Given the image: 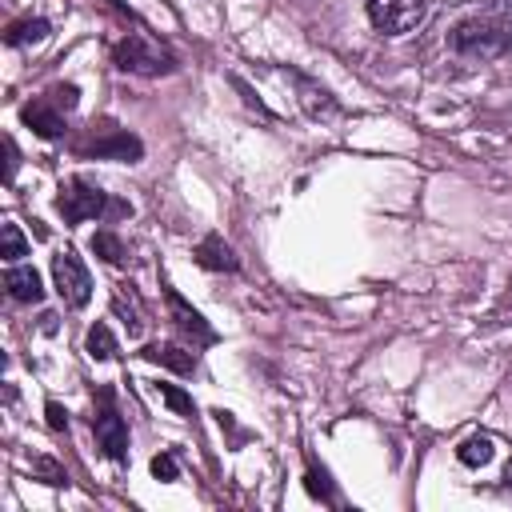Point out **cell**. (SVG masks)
Listing matches in <instances>:
<instances>
[{"label":"cell","instance_id":"cell-1","mask_svg":"<svg viewBox=\"0 0 512 512\" xmlns=\"http://www.w3.org/2000/svg\"><path fill=\"white\" fill-rule=\"evenodd\" d=\"M452 48L468 60H496L512 48V28L496 16H472L452 28Z\"/></svg>","mask_w":512,"mask_h":512},{"label":"cell","instance_id":"cell-2","mask_svg":"<svg viewBox=\"0 0 512 512\" xmlns=\"http://www.w3.org/2000/svg\"><path fill=\"white\" fill-rule=\"evenodd\" d=\"M112 60H116L120 72H140V76L172 72V56L164 48H156L148 36H124V40H116Z\"/></svg>","mask_w":512,"mask_h":512},{"label":"cell","instance_id":"cell-3","mask_svg":"<svg viewBox=\"0 0 512 512\" xmlns=\"http://www.w3.org/2000/svg\"><path fill=\"white\" fill-rule=\"evenodd\" d=\"M52 280H56V292H60V300L68 304V308H84L88 304V296H92V276H88V268L80 264V256L76 252H56L52 256Z\"/></svg>","mask_w":512,"mask_h":512},{"label":"cell","instance_id":"cell-4","mask_svg":"<svg viewBox=\"0 0 512 512\" xmlns=\"http://www.w3.org/2000/svg\"><path fill=\"white\" fill-rule=\"evenodd\" d=\"M96 396H100V408H96V416H92L96 444L104 448L108 460H124V456H128V428H124V420H120V412H116V404H112V388H100Z\"/></svg>","mask_w":512,"mask_h":512},{"label":"cell","instance_id":"cell-5","mask_svg":"<svg viewBox=\"0 0 512 512\" xmlns=\"http://www.w3.org/2000/svg\"><path fill=\"white\" fill-rule=\"evenodd\" d=\"M424 12H428L424 0H368V20L388 36L412 32L424 20Z\"/></svg>","mask_w":512,"mask_h":512},{"label":"cell","instance_id":"cell-6","mask_svg":"<svg viewBox=\"0 0 512 512\" xmlns=\"http://www.w3.org/2000/svg\"><path fill=\"white\" fill-rule=\"evenodd\" d=\"M56 208H60V216H64L68 224H84V220H92V216H100V212L108 208V196H104L100 188L84 184V180H68V184L60 188Z\"/></svg>","mask_w":512,"mask_h":512},{"label":"cell","instance_id":"cell-7","mask_svg":"<svg viewBox=\"0 0 512 512\" xmlns=\"http://www.w3.org/2000/svg\"><path fill=\"white\" fill-rule=\"evenodd\" d=\"M112 312L124 320L128 336H144V328H148V308H144V300L136 296V288H132L128 280H120V284L112 288Z\"/></svg>","mask_w":512,"mask_h":512},{"label":"cell","instance_id":"cell-8","mask_svg":"<svg viewBox=\"0 0 512 512\" xmlns=\"http://www.w3.org/2000/svg\"><path fill=\"white\" fill-rule=\"evenodd\" d=\"M24 124H28L32 132H40L44 140H56V136L64 132V112H60L48 96H40V100L24 104Z\"/></svg>","mask_w":512,"mask_h":512},{"label":"cell","instance_id":"cell-9","mask_svg":"<svg viewBox=\"0 0 512 512\" xmlns=\"http://www.w3.org/2000/svg\"><path fill=\"white\" fill-rule=\"evenodd\" d=\"M164 296H168V312H172V320H176V328H180L184 336H192V340H212V328L204 324V316H200L196 308H188V304L180 300V292L164 288Z\"/></svg>","mask_w":512,"mask_h":512},{"label":"cell","instance_id":"cell-10","mask_svg":"<svg viewBox=\"0 0 512 512\" xmlns=\"http://www.w3.org/2000/svg\"><path fill=\"white\" fill-rule=\"evenodd\" d=\"M144 360H152V364H160V368H172V372H196V356L188 352V348H180V344H148L144 352H140Z\"/></svg>","mask_w":512,"mask_h":512},{"label":"cell","instance_id":"cell-11","mask_svg":"<svg viewBox=\"0 0 512 512\" xmlns=\"http://www.w3.org/2000/svg\"><path fill=\"white\" fill-rule=\"evenodd\" d=\"M4 284H8L12 300H20V304H36V300L44 296V288H40V276H36V268H28V264H16V268H8Z\"/></svg>","mask_w":512,"mask_h":512},{"label":"cell","instance_id":"cell-12","mask_svg":"<svg viewBox=\"0 0 512 512\" xmlns=\"http://www.w3.org/2000/svg\"><path fill=\"white\" fill-rule=\"evenodd\" d=\"M196 260H200L204 268H212V272H232V268H236V256H232V248H228L220 236H208V240H200V244H196Z\"/></svg>","mask_w":512,"mask_h":512},{"label":"cell","instance_id":"cell-13","mask_svg":"<svg viewBox=\"0 0 512 512\" xmlns=\"http://www.w3.org/2000/svg\"><path fill=\"white\" fill-rule=\"evenodd\" d=\"M92 152H96V156L136 160V156H140V140H136V136H128V132H120V128H112V132H108V140H92Z\"/></svg>","mask_w":512,"mask_h":512},{"label":"cell","instance_id":"cell-14","mask_svg":"<svg viewBox=\"0 0 512 512\" xmlns=\"http://www.w3.org/2000/svg\"><path fill=\"white\" fill-rule=\"evenodd\" d=\"M296 84H300V100H304V108H308L312 116H332V112H336V100H332L320 84H312V80H304V76H296Z\"/></svg>","mask_w":512,"mask_h":512},{"label":"cell","instance_id":"cell-15","mask_svg":"<svg viewBox=\"0 0 512 512\" xmlns=\"http://www.w3.org/2000/svg\"><path fill=\"white\" fill-rule=\"evenodd\" d=\"M48 36V20H16V24H8V32H4V40L8 44H40Z\"/></svg>","mask_w":512,"mask_h":512},{"label":"cell","instance_id":"cell-16","mask_svg":"<svg viewBox=\"0 0 512 512\" xmlns=\"http://www.w3.org/2000/svg\"><path fill=\"white\" fill-rule=\"evenodd\" d=\"M84 348L92 360H112L116 356V336L108 332V324H92L88 336H84Z\"/></svg>","mask_w":512,"mask_h":512},{"label":"cell","instance_id":"cell-17","mask_svg":"<svg viewBox=\"0 0 512 512\" xmlns=\"http://www.w3.org/2000/svg\"><path fill=\"white\" fill-rule=\"evenodd\" d=\"M492 452H496L492 436H468V440L456 448L460 464H468V468H476V464H488V460H492Z\"/></svg>","mask_w":512,"mask_h":512},{"label":"cell","instance_id":"cell-18","mask_svg":"<svg viewBox=\"0 0 512 512\" xmlns=\"http://www.w3.org/2000/svg\"><path fill=\"white\" fill-rule=\"evenodd\" d=\"M24 252H28V240H24L20 224H4V228H0V256H4V260H16V256H24Z\"/></svg>","mask_w":512,"mask_h":512},{"label":"cell","instance_id":"cell-19","mask_svg":"<svg viewBox=\"0 0 512 512\" xmlns=\"http://www.w3.org/2000/svg\"><path fill=\"white\" fill-rule=\"evenodd\" d=\"M92 252H96L100 260H108V264H124V244H120L112 232H96V236H92Z\"/></svg>","mask_w":512,"mask_h":512},{"label":"cell","instance_id":"cell-20","mask_svg":"<svg viewBox=\"0 0 512 512\" xmlns=\"http://www.w3.org/2000/svg\"><path fill=\"white\" fill-rule=\"evenodd\" d=\"M32 472H36L44 484H68V472H64L56 460H48V456H36V460H32Z\"/></svg>","mask_w":512,"mask_h":512},{"label":"cell","instance_id":"cell-21","mask_svg":"<svg viewBox=\"0 0 512 512\" xmlns=\"http://www.w3.org/2000/svg\"><path fill=\"white\" fill-rule=\"evenodd\" d=\"M156 392H160V400H164V404H172L180 416H192V400H188L180 388H172V384H156Z\"/></svg>","mask_w":512,"mask_h":512},{"label":"cell","instance_id":"cell-22","mask_svg":"<svg viewBox=\"0 0 512 512\" xmlns=\"http://www.w3.org/2000/svg\"><path fill=\"white\" fill-rule=\"evenodd\" d=\"M152 476H156V480H176V476H180V468H176L172 452H160V456L152 460Z\"/></svg>","mask_w":512,"mask_h":512},{"label":"cell","instance_id":"cell-23","mask_svg":"<svg viewBox=\"0 0 512 512\" xmlns=\"http://www.w3.org/2000/svg\"><path fill=\"white\" fill-rule=\"evenodd\" d=\"M48 100H52L56 108H64V112L76 108V84H56V88L48 92Z\"/></svg>","mask_w":512,"mask_h":512},{"label":"cell","instance_id":"cell-24","mask_svg":"<svg viewBox=\"0 0 512 512\" xmlns=\"http://www.w3.org/2000/svg\"><path fill=\"white\" fill-rule=\"evenodd\" d=\"M44 412H48V424H52L56 432H64V428H68V412H64L56 400H48V408H44Z\"/></svg>","mask_w":512,"mask_h":512},{"label":"cell","instance_id":"cell-25","mask_svg":"<svg viewBox=\"0 0 512 512\" xmlns=\"http://www.w3.org/2000/svg\"><path fill=\"white\" fill-rule=\"evenodd\" d=\"M500 20H504V24L512 28V0H504V16H500Z\"/></svg>","mask_w":512,"mask_h":512}]
</instances>
